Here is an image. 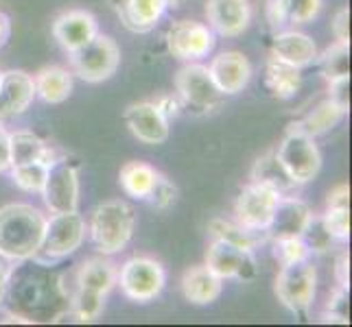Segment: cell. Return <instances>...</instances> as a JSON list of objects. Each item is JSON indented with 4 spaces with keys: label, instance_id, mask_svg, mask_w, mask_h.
<instances>
[{
    "label": "cell",
    "instance_id": "1f68e13d",
    "mask_svg": "<svg viewBox=\"0 0 352 327\" xmlns=\"http://www.w3.org/2000/svg\"><path fill=\"white\" fill-rule=\"evenodd\" d=\"M48 166L51 164H44V162H29V164L11 166L9 168L11 181H14L16 188L24 190V192H35V195H40L44 181H46Z\"/></svg>",
    "mask_w": 352,
    "mask_h": 327
},
{
    "label": "cell",
    "instance_id": "7dc6e473",
    "mask_svg": "<svg viewBox=\"0 0 352 327\" xmlns=\"http://www.w3.org/2000/svg\"><path fill=\"white\" fill-rule=\"evenodd\" d=\"M0 323H24V325H31L33 321L31 319H27V317H22V314H5V319L0 321Z\"/></svg>",
    "mask_w": 352,
    "mask_h": 327
},
{
    "label": "cell",
    "instance_id": "52a82bcc",
    "mask_svg": "<svg viewBox=\"0 0 352 327\" xmlns=\"http://www.w3.org/2000/svg\"><path fill=\"white\" fill-rule=\"evenodd\" d=\"M116 286L133 304H149L164 290L166 271L149 256H133L118 266Z\"/></svg>",
    "mask_w": 352,
    "mask_h": 327
},
{
    "label": "cell",
    "instance_id": "d6a6232c",
    "mask_svg": "<svg viewBox=\"0 0 352 327\" xmlns=\"http://www.w3.org/2000/svg\"><path fill=\"white\" fill-rule=\"evenodd\" d=\"M270 240H272L274 260L280 266L311 258V251L300 236H278V238H270Z\"/></svg>",
    "mask_w": 352,
    "mask_h": 327
},
{
    "label": "cell",
    "instance_id": "f35d334b",
    "mask_svg": "<svg viewBox=\"0 0 352 327\" xmlns=\"http://www.w3.org/2000/svg\"><path fill=\"white\" fill-rule=\"evenodd\" d=\"M329 99H333L335 103L350 109V77L329 81Z\"/></svg>",
    "mask_w": 352,
    "mask_h": 327
},
{
    "label": "cell",
    "instance_id": "e575fe53",
    "mask_svg": "<svg viewBox=\"0 0 352 327\" xmlns=\"http://www.w3.org/2000/svg\"><path fill=\"white\" fill-rule=\"evenodd\" d=\"M322 221L337 242H346L350 238V208H326Z\"/></svg>",
    "mask_w": 352,
    "mask_h": 327
},
{
    "label": "cell",
    "instance_id": "7c38bea8",
    "mask_svg": "<svg viewBox=\"0 0 352 327\" xmlns=\"http://www.w3.org/2000/svg\"><path fill=\"white\" fill-rule=\"evenodd\" d=\"M206 266L221 280H252L256 275V260L254 251H245L226 240L212 238L206 251Z\"/></svg>",
    "mask_w": 352,
    "mask_h": 327
},
{
    "label": "cell",
    "instance_id": "4dcf8cb0",
    "mask_svg": "<svg viewBox=\"0 0 352 327\" xmlns=\"http://www.w3.org/2000/svg\"><path fill=\"white\" fill-rule=\"evenodd\" d=\"M315 62L320 64V72L326 81L350 77V44L335 40V44H331L322 55H318Z\"/></svg>",
    "mask_w": 352,
    "mask_h": 327
},
{
    "label": "cell",
    "instance_id": "bcb514c9",
    "mask_svg": "<svg viewBox=\"0 0 352 327\" xmlns=\"http://www.w3.org/2000/svg\"><path fill=\"white\" fill-rule=\"evenodd\" d=\"M11 38V18L5 14V11H0V48H3Z\"/></svg>",
    "mask_w": 352,
    "mask_h": 327
},
{
    "label": "cell",
    "instance_id": "7bdbcfd3",
    "mask_svg": "<svg viewBox=\"0 0 352 327\" xmlns=\"http://www.w3.org/2000/svg\"><path fill=\"white\" fill-rule=\"evenodd\" d=\"M14 262H9L5 256H0V306L9 293V286H11V277H14Z\"/></svg>",
    "mask_w": 352,
    "mask_h": 327
},
{
    "label": "cell",
    "instance_id": "5bb4252c",
    "mask_svg": "<svg viewBox=\"0 0 352 327\" xmlns=\"http://www.w3.org/2000/svg\"><path fill=\"white\" fill-rule=\"evenodd\" d=\"M99 22L86 9H68L53 22V38L66 53H75L99 35Z\"/></svg>",
    "mask_w": 352,
    "mask_h": 327
},
{
    "label": "cell",
    "instance_id": "d6986e66",
    "mask_svg": "<svg viewBox=\"0 0 352 327\" xmlns=\"http://www.w3.org/2000/svg\"><path fill=\"white\" fill-rule=\"evenodd\" d=\"M318 55H320L318 44H315L313 38H309L307 33L276 31L274 42H272V57L302 70V68L315 64Z\"/></svg>",
    "mask_w": 352,
    "mask_h": 327
},
{
    "label": "cell",
    "instance_id": "ffe728a7",
    "mask_svg": "<svg viewBox=\"0 0 352 327\" xmlns=\"http://www.w3.org/2000/svg\"><path fill=\"white\" fill-rule=\"evenodd\" d=\"M311 214L313 212L309 210V205L302 199H298L296 195L280 197V199H278L276 210H274L272 223H270V227H267V236H270V238L302 236Z\"/></svg>",
    "mask_w": 352,
    "mask_h": 327
},
{
    "label": "cell",
    "instance_id": "484cf974",
    "mask_svg": "<svg viewBox=\"0 0 352 327\" xmlns=\"http://www.w3.org/2000/svg\"><path fill=\"white\" fill-rule=\"evenodd\" d=\"M265 83L276 99L289 101L302 88V72L296 66L285 64L276 57H270L265 64Z\"/></svg>",
    "mask_w": 352,
    "mask_h": 327
},
{
    "label": "cell",
    "instance_id": "74e56055",
    "mask_svg": "<svg viewBox=\"0 0 352 327\" xmlns=\"http://www.w3.org/2000/svg\"><path fill=\"white\" fill-rule=\"evenodd\" d=\"M265 16L270 22L272 31H280L287 22V0H267L265 5Z\"/></svg>",
    "mask_w": 352,
    "mask_h": 327
},
{
    "label": "cell",
    "instance_id": "836d02e7",
    "mask_svg": "<svg viewBox=\"0 0 352 327\" xmlns=\"http://www.w3.org/2000/svg\"><path fill=\"white\" fill-rule=\"evenodd\" d=\"M300 238L305 240V245L309 247L311 253H326L335 242V238L329 234V229H326V225L322 221V214H311L309 223Z\"/></svg>",
    "mask_w": 352,
    "mask_h": 327
},
{
    "label": "cell",
    "instance_id": "5b68a950",
    "mask_svg": "<svg viewBox=\"0 0 352 327\" xmlns=\"http://www.w3.org/2000/svg\"><path fill=\"white\" fill-rule=\"evenodd\" d=\"M72 77L86 83H103L116 75L120 66V48L110 35L99 33L79 51L68 53Z\"/></svg>",
    "mask_w": 352,
    "mask_h": 327
},
{
    "label": "cell",
    "instance_id": "30bf717a",
    "mask_svg": "<svg viewBox=\"0 0 352 327\" xmlns=\"http://www.w3.org/2000/svg\"><path fill=\"white\" fill-rule=\"evenodd\" d=\"M214 31L197 20H177L166 33V48L179 62H199L214 51Z\"/></svg>",
    "mask_w": 352,
    "mask_h": 327
},
{
    "label": "cell",
    "instance_id": "7a4b0ae2",
    "mask_svg": "<svg viewBox=\"0 0 352 327\" xmlns=\"http://www.w3.org/2000/svg\"><path fill=\"white\" fill-rule=\"evenodd\" d=\"M133 229H136V212L127 201L120 199L96 205L88 223V234L94 249L107 258L116 256L129 245Z\"/></svg>",
    "mask_w": 352,
    "mask_h": 327
},
{
    "label": "cell",
    "instance_id": "277c9868",
    "mask_svg": "<svg viewBox=\"0 0 352 327\" xmlns=\"http://www.w3.org/2000/svg\"><path fill=\"white\" fill-rule=\"evenodd\" d=\"M274 290L278 301L296 317L307 314L315 301L318 293V269L311 258L300 260L294 264L280 266L276 275Z\"/></svg>",
    "mask_w": 352,
    "mask_h": 327
},
{
    "label": "cell",
    "instance_id": "e0dca14e",
    "mask_svg": "<svg viewBox=\"0 0 352 327\" xmlns=\"http://www.w3.org/2000/svg\"><path fill=\"white\" fill-rule=\"evenodd\" d=\"M35 101L33 77L24 70L0 72V118L20 116Z\"/></svg>",
    "mask_w": 352,
    "mask_h": 327
},
{
    "label": "cell",
    "instance_id": "4fadbf2b",
    "mask_svg": "<svg viewBox=\"0 0 352 327\" xmlns=\"http://www.w3.org/2000/svg\"><path fill=\"white\" fill-rule=\"evenodd\" d=\"M123 118L131 136L142 144L157 147V144H164L168 140V133H171V120L160 112L155 101L131 103L125 109Z\"/></svg>",
    "mask_w": 352,
    "mask_h": 327
},
{
    "label": "cell",
    "instance_id": "9c48e42d",
    "mask_svg": "<svg viewBox=\"0 0 352 327\" xmlns=\"http://www.w3.org/2000/svg\"><path fill=\"white\" fill-rule=\"evenodd\" d=\"M40 197L51 214L79 210V171L75 164L68 162V157H62L48 166Z\"/></svg>",
    "mask_w": 352,
    "mask_h": 327
},
{
    "label": "cell",
    "instance_id": "3957f363",
    "mask_svg": "<svg viewBox=\"0 0 352 327\" xmlns=\"http://www.w3.org/2000/svg\"><path fill=\"white\" fill-rule=\"evenodd\" d=\"M88 234V225L79 212H64L46 216V227L42 236V245L35 253L33 262L42 266H51L59 260L72 256L81 249Z\"/></svg>",
    "mask_w": 352,
    "mask_h": 327
},
{
    "label": "cell",
    "instance_id": "2e32d148",
    "mask_svg": "<svg viewBox=\"0 0 352 327\" xmlns=\"http://www.w3.org/2000/svg\"><path fill=\"white\" fill-rule=\"evenodd\" d=\"M208 72L223 96H234L243 92L252 81L250 59L239 51H226L212 57Z\"/></svg>",
    "mask_w": 352,
    "mask_h": 327
},
{
    "label": "cell",
    "instance_id": "cb8c5ba5",
    "mask_svg": "<svg viewBox=\"0 0 352 327\" xmlns=\"http://www.w3.org/2000/svg\"><path fill=\"white\" fill-rule=\"evenodd\" d=\"M116 280H118V264L107 260V256L86 260L77 269V275H75L77 288L92 290V293H99L105 297L112 293Z\"/></svg>",
    "mask_w": 352,
    "mask_h": 327
},
{
    "label": "cell",
    "instance_id": "b9f144b4",
    "mask_svg": "<svg viewBox=\"0 0 352 327\" xmlns=\"http://www.w3.org/2000/svg\"><path fill=\"white\" fill-rule=\"evenodd\" d=\"M326 208H350V186L348 184H339L329 192V199H326Z\"/></svg>",
    "mask_w": 352,
    "mask_h": 327
},
{
    "label": "cell",
    "instance_id": "f546056e",
    "mask_svg": "<svg viewBox=\"0 0 352 327\" xmlns=\"http://www.w3.org/2000/svg\"><path fill=\"white\" fill-rule=\"evenodd\" d=\"M105 295L92 293V290L75 288V293L70 295L68 317L75 323H94L96 319H101L105 310Z\"/></svg>",
    "mask_w": 352,
    "mask_h": 327
},
{
    "label": "cell",
    "instance_id": "6da1fadb",
    "mask_svg": "<svg viewBox=\"0 0 352 327\" xmlns=\"http://www.w3.org/2000/svg\"><path fill=\"white\" fill-rule=\"evenodd\" d=\"M46 214L31 203H7L0 208V256L20 264L33 260L42 245Z\"/></svg>",
    "mask_w": 352,
    "mask_h": 327
},
{
    "label": "cell",
    "instance_id": "8d00e7d4",
    "mask_svg": "<svg viewBox=\"0 0 352 327\" xmlns=\"http://www.w3.org/2000/svg\"><path fill=\"white\" fill-rule=\"evenodd\" d=\"M175 199H177V188L160 173V177H157V181H155V188L151 192V197L147 201H151V205L157 210H168L175 203Z\"/></svg>",
    "mask_w": 352,
    "mask_h": 327
},
{
    "label": "cell",
    "instance_id": "d4e9b609",
    "mask_svg": "<svg viewBox=\"0 0 352 327\" xmlns=\"http://www.w3.org/2000/svg\"><path fill=\"white\" fill-rule=\"evenodd\" d=\"M252 181H256V184H263L267 188L276 190L280 197H291L298 192V184L291 175L285 171V166L280 164V160L276 157V149L267 151L265 155H261L256 164L252 168V175H250Z\"/></svg>",
    "mask_w": 352,
    "mask_h": 327
},
{
    "label": "cell",
    "instance_id": "ee69618b",
    "mask_svg": "<svg viewBox=\"0 0 352 327\" xmlns=\"http://www.w3.org/2000/svg\"><path fill=\"white\" fill-rule=\"evenodd\" d=\"M11 168V155H9V131L0 125V173H7Z\"/></svg>",
    "mask_w": 352,
    "mask_h": 327
},
{
    "label": "cell",
    "instance_id": "f1b7e54d",
    "mask_svg": "<svg viewBox=\"0 0 352 327\" xmlns=\"http://www.w3.org/2000/svg\"><path fill=\"white\" fill-rule=\"evenodd\" d=\"M208 232L212 238L226 240L230 245H236L245 251H256L261 245H265V242L270 240L267 232H254V229L243 227L236 221H226V218H212L208 225Z\"/></svg>",
    "mask_w": 352,
    "mask_h": 327
},
{
    "label": "cell",
    "instance_id": "9a60e30c",
    "mask_svg": "<svg viewBox=\"0 0 352 327\" xmlns=\"http://www.w3.org/2000/svg\"><path fill=\"white\" fill-rule=\"evenodd\" d=\"M208 27L221 38H239L252 24L250 0H208L206 3Z\"/></svg>",
    "mask_w": 352,
    "mask_h": 327
},
{
    "label": "cell",
    "instance_id": "8fae6325",
    "mask_svg": "<svg viewBox=\"0 0 352 327\" xmlns=\"http://www.w3.org/2000/svg\"><path fill=\"white\" fill-rule=\"evenodd\" d=\"M278 199L280 195L276 190L250 181L234 201V221L243 227L254 229V232H267Z\"/></svg>",
    "mask_w": 352,
    "mask_h": 327
},
{
    "label": "cell",
    "instance_id": "4316f807",
    "mask_svg": "<svg viewBox=\"0 0 352 327\" xmlns=\"http://www.w3.org/2000/svg\"><path fill=\"white\" fill-rule=\"evenodd\" d=\"M160 173L147 162H127L118 173V184L125 190V195L138 201H147L155 188V181Z\"/></svg>",
    "mask_w": 352,
    "mask_h": 327
},
{
    "label": "cell",
    "instance_id": "60d3db41",
    "mask_svg": "<svg viewBox=\"0 0 352 327\" xmlns=\"http://www.w3.org/2000/svg\"><path fill=\"white\" fill-rule=\"evenodd\" d=\"M155 105L160 107V112L168 118V120H175L179 114H182V109H184V105H182L179 101V96L173 92V94H162L160 99L155 101Z\"/></svg>",
    "mask_w": 352,
    "mask_h": 327
},
{
    "label": "cell",
    "instance_id": "8992f818",
    "mask_svg": "<svg viewBox=\"0 0 352 327\" xmlns=\"http://www.w3.org/2000/svg\"><path fill=\"white\" fill-rule=\"evenodd\" d=\"M276 157L298 186L311 184L322 171V153L315 144V138L296 129L294 125H289L280 144H278Z\"/></svg>",
    "mask_w": 352,
    "mask_h": 327
},
{
    "label": "cell",
    "instance_id": "ba28073f",
    "mask_svg": "<svg viewBox=\"0 0 352 327\" xmlns=\"http://www.w3.org/2000/svg\"><path fill=\"white\" fill-rule=\"evenodd\" d=\"M175 94L184 109H192L195 114H210L219 109L226 99L212 81L208 66L197 62H190L175 75Z\"/></svg>",
    "mask_w": 352,
    "mask_h": 327
},
{
    "label": "cell",
    "instance_id": "7402d4cb",
    "mask_svg": "<svg viewBox=\"0 0 352 327\" xmlns=\"http://www.w3.org/2000/svg\"><path fill=\"white\" fill-rule=\"evenodd\" d=\"M9 155H11V166L29 164V162L53 164L57 160H62V155L57 153L53 144L44 142L40 136H35L33 131L27 129L9 133Z\"/></svg>",
    "mask_w": 352,
    "mask_h": 327
},
{
    "label": "cell",
    "instance_id": "c3c4849f",
    "mask_svg": "<svg viewBox=\"0 0 352 327\" xmlns=\"http://www.w3.org/2000/svg\"><path fill=\"white\" fill-rule=\"evenodd\" d=\"M171 3H173V5H175V3H177V0H171Z\"/></svg>",
    "mask_w": 352,
    "mask_h": 327
},
{
    "label": "cell",
    "instance_id": "ab89813d",
    "mask_svg": "<svg viewBox=\"0 0 352 327\" xmlns=\"http://www.w3.org/2000/svg\"><path fill=\"white\" fill-rule=\"evenodd\" d=\"M333 35L337 42H348L350 44V9L342 7L333 18Z\"/></svg>",
    "mask_w": 352,
    "mask_h": 327
},
{
    "label": "cell",
    "instance_id": "d590c367",
    "mask_svg": "<svg viewBox=\"0 0 352 327\" xmlns=\"http://www.w3.org/2000/svg\"><path fill=\"white\" fill-rule=\"evenodd\" d=\"M324 0H287V22L309 24L320 16Z\"/></svg>",
    "mask_w": 352,
    "mask_h": 327
},
{
    "label": "cell",
    "instance_id": "ac0fdd59",
    "mask_svg": "<svg viewBox=\"0 0 352 327\" xmlns=\"http://www.w3.org/2000/svg\"><path fill=\"white\" fill-rule=\"evenodd\" d=\"M171 0H116V14L131 33H149L164 18Z\"/></svg>",
    "mask_w": 352,
    "mask_h": 327
},
{
    "label": "cell",
    "instance_id": "44dd1931",
    "mask_svg": "<svg viewBox=\"0 0 352 327\" xmlns=\"http://www.w3.org/2000/svg\"><path fill=\"white\" fill-rule=\"evenodd\" d=\"M223 293V280L217 277L208 266H190L182 275V295L192 306H210Z\"/></svg>",
    "mask_w": 352,
    "mask_h": 327
},
{
    "label": "cell",
    "instance_id": "f6af8a7d",
    "mask_svg": "<svg viewBox=\"0 0 352 327\" xmlns=\"http://www.w3.org/2000/svg\"><path fill=\"white\" fill-rule=\"evenodd\" d=\"M348 266H350V258L344 256L339 258L337 262V284L342 286V288H350V273H348Z\"/></svg>",
    "mask_w": 352,
    "mask_h": 327
},
{
    "label": "cell",
    "instance_id": "83f0119b",
    "mask_svg": "<svg viewBox=\"0 0 352 327\" xmlns=\"http://www.w3.org/2000/svg\"><path fill=\"white\" fill-rule=\"evenodd\" d=\"M348 112H350V109L342 107L333 99H326V101L315 105L302 120L294 123V127L309 133L311 138H318V136H324V133L333 131L348 116Z\"/></svg>",
    "mask_w": 352,
    "mask_h": 327
},
{
    "label": "cell",
    "instance_id": "603a6c76",
    "mask_svg": "<svg viewBox=\"0 0 352 327\" xmlns=\"http://www.w3.org/2000/svg\"><path fill=\"white\" fill-rule=\"evenodd\" d=\"M35 99L46 105H59L72 94V72L64 66H46L35 72Z\"/></svg>",
    "mask_w": 352,
    "mask_h": 327
}]
</instances>
